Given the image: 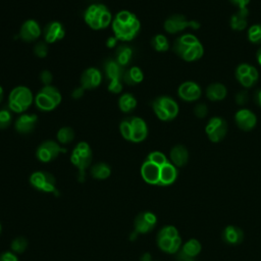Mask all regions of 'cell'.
I'll list each match as a JSON object with an SVG mask.
<instances>
[{"label":"cell","instance_id":"6da1fadb","mask_svg":"<svg viewBox=\"0 0 261 261\" xmlns=\"http://www.w3.org/2000/svg\"><path fill=\"white\" fill-rule=\"evenodd\" d=\"M140 28L139 18L128 10L119 11L112 20V30L118 41H132L138 35Z\"/></svg>","mask_w":261,"mask_h":261},{"label":"cell","instance_id":"7a4b0ae2","mask_svg":"<svg viewBox=\"0 0 261 261\" xmlns=\"http://www.w3.org/2000/svg\"><path fill=\"white\" fill-rule=\"evenodd\" d=\"M172 51L187 62L197 61L204 55V47L193 34H184L177 37L172 45Z\"/></svg>","mask_w":261,"mask_h":261},{"label":"cell","instance_id":"3957f363","mask_svg":"<svg viewBox=\"0 0 261 261\" xmlns=\"http://www.w3.org/2000/svg\"><path fill=\"white\" fill-rule=\"evenodd\" d=\"M84 19L91 29L98 31L106 29L112 22V15L107 6L95 3L85 10Z\"/></svg>","mask_w":261,"mask_h":261},{"label":"cell","instance_id":"277c9868","mask_svg":"<svg viewBox=\"0 0 261 261\" xmlns=\"http://www.w3.org/2000/svg\"><path fill=\"white\" fill-rule=\"evenodd\" d=\"M34 97L32 91L24 86H17L9 94L8 108L10 111L21 113L24 112L33 103Z\"/></svg>","mask_w":261,"mask_h":261},{"label":"cell","instance_id":"5b68a950","mask_svg":"<svg viewBox=\"0 0 261 261\" xmlns=\"http://www.w3.org/2000/svg\"><path fill=\"white\" fill-rule=\"evenodd\" d=\"M152 108L156 116L162 121H170L174 119L179 111L178 104L174 99L168 96L157 97L152 102Z\"/></svg>","mask_w":261,"mask_h":261},{"label":"cell","instance_id":"8992f818","mask_svg":"<svg viewBox=\"0 0 261 261\" xmlns=\"http://www.w3.org/2000/svg\"><path fill=\"white\" fill-rule=\"evenodd\" d=\"M104 70L107 79L109 80L108 90L114 94H118L122 90V77L123 67L119 65L115 59H108L104 63Z\"/></svg>","mask_w":261,"mask_h":261},{"label":"cell","instance_id":"52a82bcc","mask_svg":"<svg viewBox=\"0 0 261 261\" xmlns=\"http://www.w3.org/2000/svg\"><path fill=\"white\" fill-rule=\"evenodd\" d=\"M71 162L79 168V178L82 181L85 176V169L90 165L92 160V151L86 142H81L73 149L71 154Z\"/></svg>","mask_w":261,"mask_h":261},{"label":"cell","instance_id":"ba28073f","mask_svg":"<svg viewBox=\"0 0 261 261\" xmlns=\"http://www.w3.org/2000/svg\"><path fill=\"white\" fill-rule=\"evenodd\" d=\"M164 30L168 34H178L184 32L186 29L191 28L193 30H198L200 23L197 20H190L182 14H172L167 17L164 21Z\"/></svg>","mask_w":261,"mask_h":261},{"label":"cell","instance_id":"9c48e42d","mask_svg":"<svg viewBox=\"0 0 261 261\" xmlns=\"http://www.w3.org/2000/svg\"><path fill=\"white\" fill-rule=\"evenodd\" d=\"M234 75L241 86L245 89H249L257 83L259 79V71L252 64L241 63L237 66Z\"/></svg>","mask_w":261,"mask_h":261},{"label":"cell","instance_id":"30bf717a","mask_svg":"<svg viewBox=\"0 0 261 261\" xmlns=\"http://www.w3.org/2000/svg\"><path fill=\"white\" fill-rule=\"evenodd\" d=\"M205 133L212 143H218L224 139L227 133V123L220 116L211 117L205 126Z\"/></svg>","mask_w":261,"mask_h":261},{"label":"cell","instance_id":"8fae6325","mask_svg":"<svg viewBox=\"0 0 261 261\" xmlns=\"http://www.w3.org/2000/svg\"><path fill=\"white\" fill-rule=\"evenodd\" d=\"M177 95L182 101L195 102L202 96V89L197 83L193 81H187L179 85L177 89Z\"/></svg>","mask_w":261,"mask_h":261},{"label":"cell","instance_id":"7c38bea8","mask_svg":"<svg viewBox=\"0 0 261 261\" xmlns=\"http://www.w3.org/2000/svg\"><path fill=\"white\" fill-rule=\"evenodd\" d=\"M60 152H65V149H62L54 141H45L37 149V157L42 162H49L55 159Z\"/></svg>","mask_w":261,"mask_h":261},{"label":"cell","instance_id":"4fadbf2b","mask_svg":"<svg viewBox=\"0 0 261 261\" xmlns=\"http://www.w3.org/2000/svg\"><path fill=\"white\" fill-rule=\"evenodd\" d=\"M234 122L240 129L249 132L256 126L257 117L256 114L250 109L241 108L234 114Z\"/></svg>","mask_w":261,"mask_h":261},{"label":"cell","instance_id":"5bb4252c","mask_svg":"<svg viewBox=\"0 0 261 261\" xmlns=\"http://www.w3.org/2000/svg\"><path fill=\"white\" fill-rule=\"evenodd\" d=\"M127 119L130 125L129 141L134 143H140L144 141L148 136V127L146 121L138 116H133Z\"/></svg>","mask_w":261,"mask_h":261},{"label":"cell","instance_id":"9a60e30c","mask_svg":"<svg viewBox=\"0 0 261 261\" xmlns=\"http://www.w3.org/2000/svg\"><path fill=\"white\" fill-rule=\"evenodd\" d=\"M30 181L38 190H42L44 192L54 191L55 179H54V176L49 172H44V171L34 172L31 175Z\"/></svg>","mask_w":261,"mask_h":261},{"label":"cell","instance_id":"2e32d148","mask_svg":"<svg viewBox=\"0 0 261 261\" xmlns=\"http://www.w3.org/2000/svg\"><path fill=\"white\" fill-rule=\"evenodd\" d=\"M41 33L39 23L35 19H28L20 27L19 37L25 42H33L40 37Z\"/></svg>","mask_w":261,"mask_h":261},{"label":"cell","instance_id":"e0dca14e","mask_svg":"<svg viewBox=\"0 0 261 261\" xmlns=\"http://www.w3.org/2000/svg\"><path fill=\"white\" fill-rule=\"evenodd\" d=\"M101 82H102V73L96 67L87 68L83 72L82 77H81V86L85 90L95 89L98 86H100Z\"/></svg>","mask_w":261,"mask_h":261},{"label":"cell","instance_id":"ac0fdd59","mask_svg":"<svg viewBox=\"0 0 261 261\" xmlns=\"http://www.w3.org/2000/svg\"><path fill=\"white\" fill-rule=\"evenodd\" d=\"M156 222L157 218L152 212H143L135 219V229L137 232L146 233L153 229Z\"/></svg>","mask_w":261,"mask_h":261},{"label":"cell","instance_id":"d6986e66","mask_svg":"<svg viewBox=\"0 0 261 261\" xmlns=\"http://www.w3.org/2000/svg\"><path fill=\"white\" fill-rule=\"evenodd\" d=\"M201 250V243L196 239H190L181 246L179 251L176 253V260L180 261L187 258H195L200 254Z\"/></svg>","mask_w":261,"mask_h":261},{"label":"cell","instance_id":"ffe728a7","mask_svg":"<svg viewBox=\"0 0 261 261\" xmlns=\"http://www.w3.org/2000/svg\"><path fill=\"white\" fill-rule=\"evenodd\" d=\"M245 238V233L242 228L236 225H227L221 232L222 241L230 246L240 245Z\"/></svg>","mask_w":261,"mask_h":261},{"label":"cell","instance_id":"44dd1931","mask_svg":"<svg viewBox=\"0 0 261 261\" xmlns=\"http://www.w3.org/2000/svg\"><path fill=\"white\" fill-rule=\"evenodd\" d=\"M143 179L151 185H158L160 177V166L146 160L141 167Z\"/></svg>","mask_w":261,"mask_h":261},{"label":"cell","instance_id":"7402d4cb","mask_svg":"<svg viewBox=\"0 0 261 261\" xmlns=\"http://www.w3.org/2000/svg\"><path fill=\"white\" fill-rule=\"evenodd\" d=\"M43 35L46 43L51 44V43H55L58 40H61L64 37L65 32L60 22L51 21L45 27L43 31Z\"/></svg>","mask_w":261,"mask_h":261},{"label":"cell","instance_id":"603a6c76","mask_svg":"<svg viewBox=\"0 0 261 261\" xmlns=\"http://www.w3.org/2000/svg\"><path fill=\"white\" fill-rule=\"evenodd\" d=\"M37 121L38 117L36 114L23 113L20 116H18L15 120L14 127L20 134H28L35 128Z\"/></svg>","mask_w":261,"mask_h":261},{"label":"cell","instance_id":"cb8c5ba5","mask_svg":"<svg viewBox=\"0 0 261 261\" xmlns=\"http://www.w3.org/2000/svg\"><path fill=\"white\" fill-rule=\"evenodd\" d=\"M169 158L175 167H182L189 161V151L184 145H175L170 150Z\"/></svg>","mask_w":261,"mask_h":261},{"label":"cell","instance_id":"d4e9b609","mask_svg":"<svg viewBox=\"0 0 261 261\" xmlns=\"http://www.w3.org/2000/svg\"><path fill=\"white\" fill-rule=\"evenodd\" d=\"M177 167H175L171 162H167L160 167V177L158 186H169L175 181L177 178Z\"/></svg>","mask_w":261,"mask_h":261},{"label":"cell","instance_id":"484cf974","mask_svg":"<svg viewBox=\"0 0 261 261\" xmlns=\"http://www.w3.org/2000/svg\"><path fill=\"white\" fill-rule=\"evenodd\" d=\"M157 245L158 247L168 254H176L181 248V239L177 237L175 239H170L167 237L157 236Z\"/></svg>","mask_w":261,"mask_h":261},{"label":"cell","instance_id":"4316f807","mask_svg":"<svg viewBox=\"0 0 261 261\" xmlns=\"http://www.w3.org/2000/svg\"><path fill=\"white\" fill-rule=\"evenodd\" d=\"M205 95L208 100L212 102H217L223 100L227 95L226 87L221 83H213L207 86L205 90Z\"/></svg>","mask_w":261,"mask_h":261},{"label":"cell","instance_id":"83f0119b","mask_svg":"<svg viewBox=\"0 0 261 261\" xmlns=\"http://www.w3.org/2000/svg\"><path fill=\"white\" fill-rule=\"evenodd\" d=\"M248 15H249L248 8L238 9V11L230 16V20H229L230 28L237 32L244 31L248 25Z\"/></svg>","mask_w":261,"mask_h":261},{"label":"cell","instance_id":"f1b7e54d","mask_svg":"<svg viewBox=\"0 0 261 261\" xmlns=\"http://www.w3.org/2000/svg\"><path fill=\"white\" fill-rule=\"evenodd\" d=\"M143 79H144V73L142 69L138 66H132L130 68L124 71L122 81L128 86H135L140 84L143 81Z\"/></svg>","mask_w":261,"mask_h":261},{"label":"cell","instance_id":"f546056e","mask_svg":"<svg viewBox=\"0 0 261 261\" xmlns=\"http://www.w3.org/2000/svg\"><path fill=\"white\" fill-rule=\"evenodd\" d=\"M132 57H133V49L129 46H127V45H119L116 48L115 60L122 67L126 66L130 62Z\"/></svg>","mask_w":261,"mask_h":261},{"label":"cell","instance_id":"4dcf8cb0","mask_svg":"<svg viewBox=\"0 0 261 261\" xmlns=\"http://www.w3.org/2000/svg\"><path fill=\"white\" fill-rule=\"evenodd\" d=\"M35 104L37 108L42 111H51L57 107L55 103L41 91L35 97Z\"/></svg>","mask_w":261,"mask_h":261},{"label":"cell","instance_id":"1f68e13d","mask_svg":"<svg viewBox=\"0 0 261 261\" xmlns=\"http://www.w3.org/2000/svg\"><path fill=\"white\" fill-rule=\"evenodd\" d=\"M118 106L122 112H130L137 106V99L132 94L124 93L118 99Z\"/></svg>","mask_w":261,"mask_h":261},{"label":"cell","instance_id":"d6a6232c","mask_svg":"<svg viewBox=\"0 0 261 261\" xmlns=\"http://www.w3.org/2000/svg\"><path fill=\"white\" fill-rule=\"evenodd\" d=\"M110 167L106 163H96L91 168V174L93 177L98 179H104L107 178L110 175Z\"/></svg>","mask_w":261,"mask_h":261},{"label":"cell","instance_id":"836d02e7","mask_svg":"<svg viewBox=\"0 0 261 261\" xmlns=\"http://www.w3.org/2000/svg\"><path fill=\"white\" fill-rule=\"evenodd\" d=\"M151 45L152 47L158 51V52H165L169 49V43L167 38L162 35V34H158L155 35L152 40H151Z\"/></svg>","mask_w":261,"mask_h":261},{"label":"cell","instance_id":"e575fe53","mask_svg":"<svg viewBox=\"0 0 261 261\" xmlns=\"http://www.w3.org/2000/svg\"><path fill=\"white\" fill-rule=\"evenodd\" d=\"M247 37L251 43L261 45V23L251 25L247 31Z\"/></svg>","mask_w":261,"mask_h":261},{"label":"cell","instance_id":"d590c367","mask_svg":"<svg viewBox=\"0 0 261 261\" xmlns=\"http://www.w3.org/2000/svg\"><path fill=\"white\" fill-rule=\"evenodd\" d=\"M41 92H43L46 96H48L54 103L56 106H58L61 102V94L60 92L53 86L51 85H48V86H44L42 89H41Z\"/></svg>","mask_w":261,"mask_h":261},{"label":"cell","instance_id":"8d00e7d4","mask_svg":"<svg viewBox=\"0 0 261 261\" xmlns=\"http://www.w3.org/2000/svg\"><path fill=\"white\" fill-rule=\"evenodd\" d=\"M74 138V133L71 127L63 126L57 132V140L61 144H68Z\"/></svg>","mask_w":261,"mask_h":261},{"label":"cell","instance_id":"74e56055","mask_svg":"<svg viewBox=\"0 0 261 261\" xmlns=\"http://www.w3.org/2000/svg\"><path fill=\"white\" fill-rule=\"evenodd\" d=\"M146 160H148V161H150V162H152V163H154V164H156V165H158V166H160V167H161L162 165H164L165 163L168 162L166 156H165L162 152H159V151H153V152H151V153L148 155V157H147Z\"/></svg>","mask_w":261,"mask_h":261},{"label":"cell","instance_id":"f35d334b","mask_svg":"<svg viewBox=\"0 0 261 261\" xmlns=\"http://www.w3.org/2000/svg\"><path fill=\"white\" fill-rule=\"evenodd\" d=\"M12 122V114L9 109L0 110V129L7 128Z\"/></svg>","mask_w":261,"mask_h":261},{"label":"cell","instance_id":"ab89813d","mask_svg":"<svg viewBox=\"0 0 261 261\" xmlns=\"http://www.w3.org/2000/svg\"><path fill=\"white\" fill-rule=\"evenodd\" d=\"M159 237H167V238H170V239H175L177 237H179V233H178V230L176 229L175 226L173 225H166V226H163L158 234Z\"/></svg>","mask_w":261,"mask_h":261},{"label":"cell","instance_id":"60d3db41","mask_svg":"<svg viewBox=\"0 0 261 261\" xmlns=\"http://www.w3.org/2000/svg\"><path fill=\"white\" fill-rule=\"evenodd\" d=\"M27 246H28V242L22 237H18L14 239L11 243V249L15 253H22L27 249Z\"/></svg>","mask_w":261,"mask_h":261},{"label":"cell","instance_id":"b9f144b4","mask_svg":"<svg viewBox=\"0 0 261 261\" xmlns=\"http://www.w3.org/2000/svg\"><path fill=\"white\" fill-rule=\"evenodd\" d=\"M34 53L36 56L40 58H44L47 56L48 53V47L47 44L44 42H39L34 46Z\"/></svg>","mask_w":261,"mask_h":261},{"label":"cell","instance_id":"7bdbcfd3","mask_svg":"<svg viewBox=\"0 0 261 261\" xmlns=\"http://www.w3.org/2000/svg\"><path fill=\"white\" fill-rule=\"evenodd\" d=\"M207 113H208V107H207V105L205 103H198L194 107V114L198 118L206 117Z\"/></svg>","mask_w":261,"mask_h":261},{"label":"cell","instance_id":"ee69618b","mask_svg":"<svg viewBox=\"0 0 261 261\" xmlns=\"http://www.w3.org/2000/svg\"><path fill=\"white\" fill-rule=\"evenodd\" d=\"M119 130H120V134L122 135V137L125 140L129 141V138H130V125H129V121H128L127 118L120 122Z\"/></svg>","mask_w":261,"mask_h":261},{"label":"cell","instance_id":"f6af8a7d","mask_svg":"<svg viewBox=\"0 0 261 261\" xmlns=\"http://www.w3.org/2000/svg\"><path fill=\"white\" fill-rule=\"evenodd\" d=\"M234 99H236V103H237L238 105H245V104L248 103V101H249V96H248L247 91H241V92H239V93L236 95Z\"/></svg>","mask_w":261,"mask_h":261},{"label":"cell","instance_id":"bcb514c9","mask_svg":"<svg viewBox=\"0 0 261 261\" xmlns=\"http://www.w3.org/2000/svg\"><path fill=\"white\" fill-rule=\"evenodd\" d=\"M52 73L49 70H43L40 74V79L41 82L44 84V86H48L51 84L52 82Z\"/></svg>","mask_w":261,"mask_h":261},{"label":"cell","instance_id":"7dc6e473","mask_svg":"<svg viewBox=\"0 0 261 261\" xmlns=\"http://www.w3.org/2000/svg\"><path fill=\"white\" fill-rule=\"evenodd\" d=\"M228 1L233 5H236L238 9H245L250 3V0H228Z\"/></svg>","mask_w":261,"mask_h":261},{"label":"cell","instance_id":"c3c4849f","mask_svg":"<svg viewBox=\"0 0 261 261\" xmlns=\"http://www.w3.org/2000/svg\"><path fill=\"white\" fill-rule=\"evenodd\" d=\"M0 257H1L3 260H5V261H17L16 256H15L14 254L10 253V252H6V253L2 254Z\"/></svg>","mask_w":261,"mask_h":261},{"label":"cell","instance_id":"681fc988","mask_svg":"<svg viewBox=\"0 0 261 261\" xmlns=\"http://www.w3.org/2000/svg\"><path fill=\"white\" fill-rule=\"evenodd\" d=\"M117 42H118V40H117V38L115 36L109 37L107 39V41H106V46L108 48H113V47H115L117 45Z\"/></svg>","mask_w":261,"mask_h":261},{"label":"cell","instance_id":"f907efd6","mask_svg":"<svg viewBox=\"0 0 261 261\" xmlns=\"http://www.w3.org/2000/svg\"><path fill=\"white\" fill-rule=\"evenodd\" d=\"M254 101L258 107L261 108V89L257 90L254 94Z\"/></svg>","mask_w":261,"mask_h":261},{"label":"cell","instance_id":"816d5d0a","mask_svg":"<svg viewBox=\"0 0 261 261\" xmlns=\"http://www.w3.org/2000/svg\"><path fill=\"white\" fill-rule=\"evenodd\" d=\"M84 90H85V89H84L83 87L75 89V90L72 92V97H73V98H80V97L84 94Z\"/></svg>","mask_w":261,"mask_h":261},{"label":"cell","instance_id":"f5cc1de1","mask_svg":"<svg viewBox=\"0 0 261 261\" xmlns=\"http://www.w3.org/2000/svg\"><path fill=\"white\" fill-rule=\"evenodd\" d=\"M256 58H257V61L259 63V65L261 66V46L259 47V49L257 50V53H256Z\"/></svg>","mask_w":261,"mask_h":261},{"label":"cell","instance_id":"db71d44e","mask_svg":"<svg viewBox=\"0 0 261 261\" xmlns=\"http://www.w3.org/2000/svg\"><path fill=\"white\" fill-rule=\"evenodd\" d=\"M142 260H143V261H151V256L147 253V254H145V255L142 257Z\"/></svg>","mask_w":261,"mask_h":261},{"label":"cell","instance_id":"11a10c76","mask_svg":"<svg viewBox=\"0 0 261 261\" xmlns=\"http://www.w3.org/2000/svg\"><path fill=\"white\" fill-rule=\"evenodd\" d=\"M3 100V88L0 86V103Z\"/></svg>","mask_w":261,"mask_h":261},{"label":"cell","instance_id":"9f6ffc18","mask_svg":"<svg viewBox=\"0 0 261 261\" xmlns=\"http://www.w3.org/2000/svg\"><path fill=\"white\" fill-rule=\"evenodd\" d=\"M180 261H196V260H195V258H187V259H184Z\"/></svg>","mask_w":261,"mask_h":261}]
</instances>
